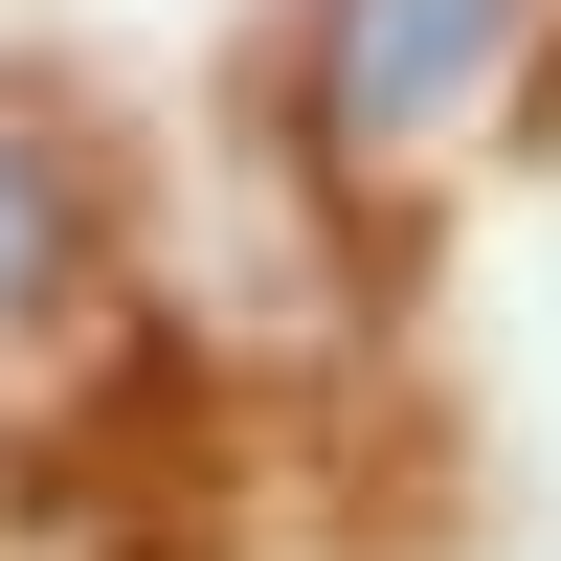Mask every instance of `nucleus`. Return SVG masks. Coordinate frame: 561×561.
Listing matches in <instances>:
<instances>
[{
	"mask_svg": "<svg viewBox=\"0 0 561 561\" xmlns=\"http://www.w3.org/2000/svg\"><path fill=\"white\" fill-rule=\"evenodd\" d=\"M517 45V0H337V68H314V113L337 135H427L449 90Z\"/></svg>",
	"mask_w": 561,
	"mask_h": 561,
	"instance_id": "nucleus-1",
	"label": "nucleus"
},
{
	"mask_svg": "<svg viewBox=\"0 0 561 561\" xmlns=\"http://www.w3.org/2000/svg\"><path fill=\"white\" fill-rule=\"evenodd\" d=\"M45 293H68V180H45L23 135H0V337H23Z\"/></svg>",
	"mask_w": 561,
	"mask_h": 561,
	"instance_id": "nucleus-2",
	"label": "nucleus"
}]
</instances>
